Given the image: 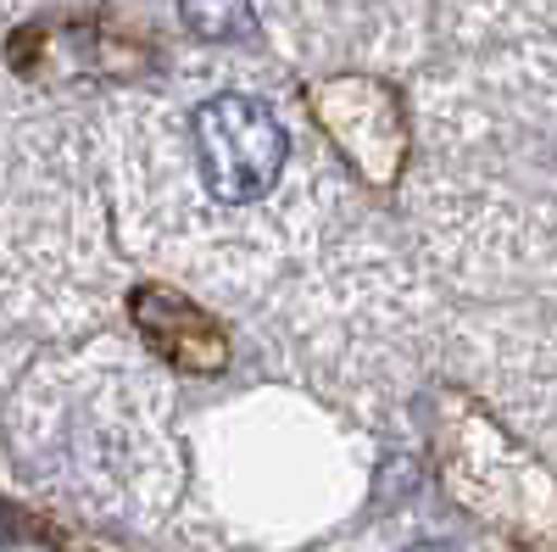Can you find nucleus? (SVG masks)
<instances>
[{
  "mask_svg": "<svg viewBox=\"0 0 557 552\" xmlns=\"http://www.w3.org/2000/svg\"><path fill=\"white\" fill-rule=\"evenodd\" d=\"M178 17L196 39H212V45H240L257 34L251 0H178Z\"/></svg>",
  "mask_w": 557,
  "mask_h": 552,
  "instance_id": "f03ea898",
  "label": "nucleus"
},
{
  "mask_svg": "<svg viewBox=\"0 0 557 552\" xmlns=\"http://www.w3.org/2000/svg\"><path fill=\"white\" fill-rule=\"evenodd\" d=\"M196 157H201V179L223 207H246L262 201L278 173H285L290 140L278 118L257 101V96H212L196 112Z\"/></svg>",
  "mask_w": 557,
  "mask_h": 552,
  "instance_id": "f257e3e1",
  "label": "nucleus"
},
{
  "mask_svg": "<svg viewBox=\"0 0 557 552\" xmlns=\"http://www.w3.org/2000/svg\"><path fill=\"white\" fill-rule=\"evenodd\" d=\"M407 552H457V547H441V541H424V547H407Z\"/></svg>",
  "mask_w": 557,
  "mask_h": 552,
  "instance_id": "7ed1b4c3",
  "label": "nucleus"
}]
</instances>
